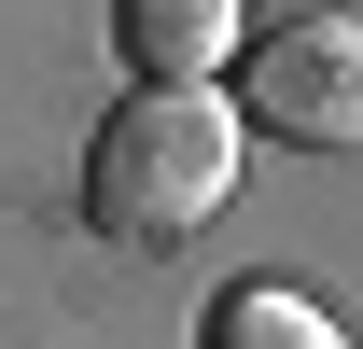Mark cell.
Wrapping results in <instances>:
<instances>
[{
  "instance_id": "obj_1",
  "label": "cell",
  "mask_w": 363,
  "mask_h": 349,
  "mask_svg": "<svg viewBox=\"0 0 363 349\" xmlns=\"http://www.w3.org/2000/svg\"><path fill=\"white\" fill-rule=\"evenodd\" d=\"M238 196V112L224 98H126L84 140V210L112 238H196Z\"/></svg>"
},
{
  "instance_id": "obj_2",
  "label": "cell",
  "mask_w": 363,
  "mask_h": 349,
  "mask_svg": "<svg viewBox=\"0 0 363 349\" xmlns=\"http://www.w3.org/2000/svg\"><path fill=\"white\" fill-rule=\"evenodd\" d=\"M238 112L308 140V154H350L363 140V14H279V28H252Z\"/></svg>"
},
{
  "instance_id": "obj_3",
  "label": "cell",
  "mask_w": 363,
  "mask_h": 349,
  "mask_svg": "<svg viewBox=\"0 0 363 349\" xmlns=\"http://www.w3.org/2000/svg\"><path fill=\"white\" fill-rule=\"evenodd\" d=\"M112 43H126L140 98H196L210 70H224L238 14H224V0H126V14H112Z\"/></svg>"
},
{
  "instance_id": "obj_4",
  "label": "cell",
  "mask_w": 363,
  "mask_h": 349,
  "mask_svg": "<svg viewBox=\"0 0 363 349\" xmlns=\"http://www.w3.org/2000/svg\"><path fill=\"white\" fill-rule=\"evenodd\" d=\"M196 349H350V336H335V307L294 294V279H238V294H210Z\"/></svg>"
}]
</instances>
